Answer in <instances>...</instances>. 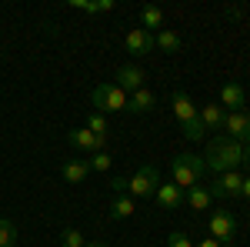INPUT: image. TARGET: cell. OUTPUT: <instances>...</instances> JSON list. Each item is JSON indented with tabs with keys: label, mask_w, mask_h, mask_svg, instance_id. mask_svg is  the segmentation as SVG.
Instances as JSON below:
<instances>
[{
	"label": "cell",
	"mask_w": 250,
	"mask_h": 247,
	"mask_svg": "<svg viewBox=\"0 0 250 247\" xmlns=\"http://www.w3.org/2000/svg\"><path fill=\"white\" fill-rule=\"evenodd\" d=\"M244 164H247V167H250V144H247V147H244Z\"/></svg>",
	"instance_id": "f546056e"
},
{
	"label": "cell",
	"mask_w": 250,
	"mask_h": 247,
	"mask_svg": "<svg viewBox=\"0 0 250 247\" xmlns=\"http://www.w3.org/2000/svg\"><path fill=\"white\" fill-rule=\"evenodd\" d=\"M110 164H114V157H110V154L107 151H97L94 157H90V160H87V167H90V171H107V167H110Z\"/></svg>",
	"instance_id": "603a6c76"
},
{
	"label": "cell",
	"mask_w": 250,
	"mask_h": 247,
	"mask_svg": "<svg viewBox=\"0 0 250 247\" xmlns=\"http://www.w3.org/2000/svg\"><path fill=\"white\" fill-rule=\"evenodd\" d=\"M110 190H114V194H127V180H124V177H114V180H110Z\"/></svg>",
	"instance_id": "484cf974"
},
{
	"label": "cell",
	"mask_w": 250,
	"mask_h": 247,
	"mask_svg": "<svg viewBox=\"0 0 250 247\" xmlns=\"http://www.w3.org/2000/svg\"><path fill=\"white\" fill-rule=\"evenodd\" d=\"M197 247H224V244H220V241H213V237H207V241H200Z\"/></svg>",
	"instance_id": "f1b7e54d"
},
{
	"label": "cell",
	"mask_w": 250,
	"mask_h": 247,
	"mask_svg": "<svg viewBox=\"0 0 250 247\" xmlns=\"http://www.w3.org/2000/svg\"><path fill=\"white\" fill-rule=\"evenodd\" d=\"M154 107H157V97L147 87H140V90H134V94L127 97V111H134V114H150Z\"/></svg>",
	"instance_id": "5bb4252c"
},
{
	"label": "cell",
	"mask_w": 250,
	"mask_h": 247,
	"mask_svg": "<svg viewBox=\"0 0 250 247\" xmlns=\"http://www.w3.org/2000/svg\"><path fill=\"white\" fill-rule=\"evenodd\" d=\"M67 144L70 147H77V151H104L107 147V137H97V134H90L87 127H77V131H67Z\"/></svg>",
	"instance_id": "8fae6325"
},
{
	"label": "cell",
	"mask_w": 250,
	"mask_h": 247,
	"mask_svg": "<svg viewBox=\"0 0 250 247\" xmlns=\"http://www.w3.org/2000/svg\"><path fill=\"white\" fill-rule=\"evenodd\" d=\"M83 247H107V241H94V244H83Z\"/></svg>",
	"instance_id": "4dcf8cb0"
},
{
	"label": "cell",
	"mask_w": 250,
	"mask_h": 247,
	"mask_svg": "<svg viewBox=\"0 0 250 247\" xmlns=\"http://www.w3.org/2000/svg\"><path fill=\"white\" fill-rule=\"evenodd\" d=\"M170 107H173V117H177L180 127H184V137H187V140H204V137H207L204 124H200V111L193 107V100L184 94V90H173Z\"/></svg>",
	"instance_id": "7a4b0ae2"
},
{
	"label": "cell",
	"mask_w": 250,
	"mask_h": 247,
	"mask_svg": "<svg viewBox=\"0 0 250 247\" xmlns=\"http://www.w3.org/2000/svg\"><path fill=\"white\" fill-rule=\"evenodd\" d=\"M204 171H207V164H204V157H197V154H180V157L170 160V180L184 190L197 187V180L204 177Z\"/></svg>",
	"instance_id": "3957f363"
},
{
	"label": "cell",
	"mask_w": 250,
	"mask_h": 247,
	"mask_svg": "<svg viewBox=\"0 0 250 247\" xmlns=\"http://www.w3.org/2000/svg\"><path fill=\"white\" fill-rule=\"evenodd\" d=\"M167 247H193V241L184 234V230H173L170 237H167Z\"/></svg>",
	"instance_id": "d4e9b609"
},
{
	"label": "cell",
	"mask_w": 250,
	"mask_h": 247,
	"mask_svg": "<svg viewBox=\"0 0 250 247\" xmlns=\"http://www.w3.org/2000/svg\"><path fill=\"white\" fill-rule=\"evenodd\" d=\"M14 244H17V227H14V221L0 217V247H14Z\"/></svg>",
	"instance_id": "44dd1931"
},
{
	"label": "cell",
	"mask_w": 250,
	"mask_h": 247,
	"mask_svg": "<svg viewBox=\"0 0 250 247\" xmlns=\"http://www.w3.org/2000/svg\"><path fill=\"white\" fill-rule=\"evenodd\" d=\"M224 120H227V111H224L220 104H207V107L200 111V124H204V131H217V127H224Z\"/></svg>",
	"instance_id": "2e32d148"
},
{
	"label": "cell",
	"mask_w": 250,
	"mask_h": 247,
	"mask_svg": "<svg viewBox=\"0 0 250 247\" xmlns=\"http://www.w3.org/2000/svg\"><path fill=\"white\" fill-rule=\"evenodd\" d=\"M87 131H90V134H97V137H110L107 117H104V114H97V111H94L90 117H87Z\"/></svg>",
	"instance_id": "7402d4cb"
},
{
	"label": "cell",
	"mask_w": 250,
	"mask_h": 247,
	"mask_svg": "<svg viewBox=\"0 0 250 247\" xmlns=\"http://www.w3.org/2000/svg\"><path fill=\"white\" fill-rule=\"evenodd\" d=\"M124 44H127L130 54H150V50H154V34H147L144 27H134Z\"/></svg>",
	"instance_id": "4fadbf2b"
},
{
	"label": "cell",
	"mask_w": 250,
	"mask_h": 247,
	"mask_svg": "<svg viewBox=\"0 0 250 247\" xmlns=\"http://www.w3.org/2000/svg\"><path fill=\"white\" fill-rule=\"evenodd\" d=\"M224 131H227V137H230V140H237V144H244V147H247V144H250V114H244V111L227 114Z\"/></svg>",
	"instance_id": "30bf717a"
},
{
	"label": "cell",
	"mask_w": 250,
	"mask_h": 247,
	"mask_svg": "<svg viewBox=\"0 0 250 247\" xmlns=\"http://www.w3.org/2000/svg\"><path fill=\"white\" fill-rule=\"evenodd\" d=\"M210 201H213V197H210V190H207V187H190V190H187V204H190L193 210H207V207H210Z\"/></svg>",
	"instance_id": "ffe728a7"
},
{
	"label": "cell",
	"mask_w": 250,
	"mask_h": 247,
	"mask_svg": "<svg viewBox=\"0 0 250 247\" xmlns=\"http://www.w3.org/2000/svg\"><path fill=\"white\" fill-rule=\"evenodd\" d=\"M90 100H94V111L104 114V117L117 114V111H127V94H124L117 84H100V87H94Z\"/></svg>",
	"instance_id": "277c9868"
},
{
	"label": "cell",
	"mask_w": 250,
	"mask_h": 247,
	"mask_svg": "<svg viewBox=\"0 0 250 247\" xmlns=\"http://www.w3.org/2000/svg\"><path fill=\"white\" fill-rule=\"evenodd\" d=\"M144 80H147V74H144V67H137V64H124V67L117 70V77H114V84L127 97L134 94V90H140V87H144Z\"/></svg>",
	"instance_id": "ba28073f"
},
{
	"label": "cell",
	"mask_w": 250,
	"mask_h": 247,
	"mask_svg": "<svg viewBox=\"0 0 250 247\" xmlns=\"http://www.w3.org/2000/svg\"><path fill=\"white\" fill-rule=\"evenodd\" d=\"M240 197H247V201H250V177H244V184H240Z\"/></svg>",
	"instance_id": "83f0119b"
},
{
	"label": "cell",
	"mask_w": 250,
	"mask_h": 247,
	"mask_svg": "<svg viewBox=\"0 0 250 247\" xmlns=\"http://www.w3.org/2000/svg\"><path fill=\"white\" fill-rule=\"evenodd\" d=\"M244 104H247V94H244L240 84H224L220 87V107H230V114H237V111H244Z\"/></svg>",
	"instance_id": "7c38bea8"
},
{
	"label": "cell",
	"mask_w": 250,
	"mask_h": 247,
	"mask_svg": "<svg viewBox=\"0 0 250 247\" xmlns=\"http://www.w3.org/2000/svg\"><path fill=\"white\" fill-rule=\"evenodd\" d=\"M94 10H97V14H104V10H114V0H97Z\"/></svg>",
	"instance_id": "4316f807"
},
{
	"label": "cell",
	"mask_w": 250,
	"mask_h": 247,
	"mask_svg": "<svg viewBox=\"0 0 250 247\" xmlns=\"http://www.w3.org/2000/svg\"><path fill=\"white\" fill-rule=\"evenodd\" d=\"M210 237L220 241V244H227V241L237 237V221H233L230 210H213L210 214Z\"/></svg>",
	"instance_id": "8992f818"
},
{
	"label": "cell",
	"mask_w": 250,
	"mask_h": 247,
	"mask_svg": "<svg viewBox=\"0 0 250 247\" xmlns=\"http://www.w3.org/2000/svg\"><path fill=\"white\" fill-rule=\"evenodd\" d=\"M180 47H184V40H180L177 30H160V34H154V50H160V54H180Z\"/></svg>",
	"instance_id": "9a60e30c"
},
{
	"label": "cell",
	"mask_w": 250,
	"mask_h": 247,
	"mask_svg": "<svg viewBox=\"0 0 250 247\" xmlns=\"http://www.w3.org/2000/svg\"><path fill=\"white\" fill-rule=\"evenodd\" d=\"M154 201H157V204H160L164 210H180L184 204H187V190L177 187L173 180H160V187H157Z\"/></svg>",
	"instance_id": "52a82bcc"
},
{
	"label": "cell",
	"mask_w": 250,
	"mask_h": 247,
	"mask_svg": "<svg viewBox=\"0 0 250 247\" xmlns=\"http://www.w3.org/2000/svg\"><path fill=\"white\" fill-rule=\"evenodd\" d=\"M157 187H160V174H157L154 164H144L140 171L127 180V190H130V197H154Z\"/></svg>",
	"instance_id": "5b68a950"
},
{
	"label": "cell",
	"mask_w": 250,
	"mask_h": 247,
	"mask_svg": "<svg viewBox=\"0 0 250 247\" xmlns=\"http://www.w3.org/2000/svg\"><path fill=\"white\" fill-rule=\"evenodd\" d=\"M60 244L63 247H83L87 241H83V234H80L77 227H67L63 234H60Z\"/></svg>",
	"instance_id": "cb8c5ba5"
},
{
	"label": "cell",
	"mask_w": 250,
	"mask_h": 247,
	"mask_svg": "<svg viewBox=\"0 0 250 247\" xmlns=\"http://www.w3.org/2000/svg\"><path fill=\"white\" fill-rule=\"evenodd\" d=\"M114 221H124V217H130L134 214V197L130 194H114V201H110V210H107Z\"/></svg>",
	"instance_id": "d6986e66"
},
{
	"label": "cell",
	"mask_w": 250,
	"mask_h": 247,
	"mask_svg": "<svg viewBox=\"0 0 250 247\" xmlns=\"http://www.w3.org/2000/svg\"><path fill=\"white\" fill-rule=\"evenodd\" d=\"M204 164H207L213 174L237 171V167L244 164V144L230 140L227 134H217L213 140H207V154H204Z\"/></svg>",
	"instance_id": "6da1fadb"
},
{
	"label": "cell",
	"mask_w": 250,
	"mask_h": 247,
	"mask_svg": "<svg viewBox=\"0 0 250 247\" xmlns=\"http://www.w3.org/2000/svg\"><path fill=\"white\" fill-rule=\"evenodd\" d=\"M87 174H90L87 160H63V164H60V177H63L67 184H80Z\"/></svg>",
	"instance_id": "e0dca14e"
},
{
	"label": "cell",
	"mask_w": 250,
	"mask_h": 247,
	"mask_svg": "<svg viewBox=\"0 0 250 247\" xmlns=\"http://www.w3.org/2000/svg\"><path fill=\"white\" fill-rule=\"evenodd\" d=\"M240 184H244L240 171H227V174H217L213 187L207 190H210V197H240Z\"/></svg>",
	"instance_id": "9c48e42d"
},
{
	"label": "cell",
	"mask_w": 250,
	"mask_h": 247,
	"mask_svg": "<svg viewBox=\"0 0 250 247\" xmlns=\"http://www.w3.org/2000/svg\"><path fill=\"white\" fill-rule=\"evenodd\" d=\"M140 20H144V30H147V34H160V27H164V10L154 7V3H147V7L140 10Z\"/></svg>",
	"instance_id": "ac0fdd59"
}]
</instances>
